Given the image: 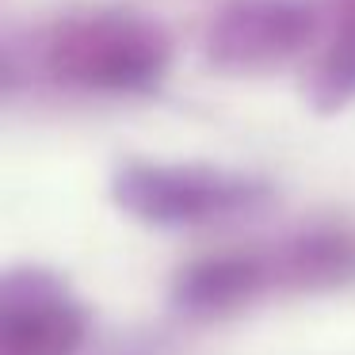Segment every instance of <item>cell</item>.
Returning <instances> with one entry per match:
<instances>
[{
  "label": "cell",
  "instance_id": "cell-7",
  "mask_svg": "<svg viewBox=\"0 0 355 355\" xmlns=\"http://www.w3.org/2000/svg\"><path fill=\"white\" fill-rule=\"evenodd\" d=\"M306 92L324 115L355 103V0H324V50L306 77Z\"/></svg>",
  "mask_w": 355,
  "mask_h": 355
},
{
  "label": "cell",
  "instance_id": "cell-3",
  "mask_svg": "<svg viewBox=\"0 0 355 355\" xmlns=\"http://www.w3.org/2000/svg\"><path fill=\"white\" fill-rule=\"evenodd\" d=\"M324 31L313 0H230L202 35V58L222 73H271L302 58Z\"/></svg>",
  "mask_w": 355,
  "mask_h": 355
},
{
  "label": "cell",
  "instance_id": "cell-4",
  "mask_svg": "<svg viewBox=\"0 0 355 355\" xmlns=\"http://www.w3.org/2000/svg\"><path fill=\"white\" fill-rule=\"evenodd\" d=\"M88 332L80 302L50 271L0 279V355H77Z\"/></svg>",
  "mask_w": 355,
  "mask_h": 355
},
{
  "label": "cell",
  "instance_id": "cell-6",
  "mask_svg": "<svg viewBox=\"0 0 355 355\" xmlns=\"http://www.w3.org/2000/svg\"><path fill=\"white\" fill-rule=\"evenodd\" d=\"M275 286L283 291H321L355 279V233L347 230H317L283 241L268 252Z\"/></svg>",
  "mask_w": 355,
  "mask_h": 355
},
{
  "label": "cell",
  "instance_id": "cell-2",
  "mask_svg": "<svg viewBox=\"0 0 355 355\" xmlns=\"http://www.w3.org/2000/svg\"><path fill=\"white\" fill-rule=\"evenodd\" d=\"M111 199L134 222L191 230V225H218L256 214L260 207H268L271 191L263 180L230 168L130 161L111 180Z\"/></svg>",
  "mask_w": 355,
  "mask_h": 355
},
{
  "label": "cell",
  "instance_id": "cell-5",
  "mask_svg": "<svg viewBox=\"0 0 355 355\" xmlns=\"http://www.w3.org/2000/svg\"><path fill=\"white\" fill-rule=\"evenodd\" d=\"M263 291H275V271H271L268 252L210 256V260H199L180 271L176 286H172V302L184 313L218 317L260 298Z\"/></svg>",
  "mask_w": 355,
  "mask_h": 355
},
{
  "label": "cell",
  "instance_id": "cell-1",
  "mask_svg": "<svg viewBox=\"0 0 355 355\" xmlns=\"http://www.w3.org/2000/svg\"><path fill=\"white\" fill-rule=\"evenodd\" d=\"M172 65V39L157 19L92 8L58 19L42 39V69L77 92H149Z\"/></svg>",
  "mask_w": 355,
  "mask_h": 355
}]
</instances>
